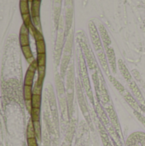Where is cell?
<instances>
[{
	"label": "cell",
	"mask_w": 145,
	"mask_h": 146,
	"mask_svg": "<svg viewBox=\"0 0 145 146\" xmlns=\"http://www.w3.org/2000/svg\"><path fill=\"white\" fill-rule=\"evenodd\" d=\"M77 39H78V43H79L80 50H81L83 56L85 60V62L87 64V67L91 71L97 69V62L96 57L93 54V51L89 45L88 39L85 36V33L84 32L78 33Z\"/></svg>",
	"instance_id": "6da1fadb"
},
{
	"label": "cell",
	"mask_w": 145,
	"mask_h": 146,
	"mask_svg": "<svg viewBox=\"0 0 145 146\" xmlns=\"http://www.w3.org/2000/svg\"><path fill=\"white\" fill-rule=\"evenodd\" d=\"M78 62H79V79H80L81 85H82L86 95L88 96L90 100L92 102L93 101V94H92V91H91V84H90V78H89V74H88V70H87L88 67H87V64L85 62V60L83 56L81 50L78 55Z\"/></svg>",
	"instance_id": "7a4b0ae2"
},
{
	"label": "cell",
	"mask_w": 145,
	"mask_h": 146,
	"mask_svg": "<svg viewBox=\"0 0 145 146\" xmlns=\"http://www.w3.org/2000/svg\"><path fill=\"white\" fill-rule=\"evenodd\" d=\"M67 89H66V97L68 100V108L71 110L73 106V96H74V86H75V77H74V65L72 63L69 65L67 71Z\"/></svg>",
	"instance_id": "3957f363"
},
{
	"label": "cell",
	"mask_w": 145,
	"mask_h": 146,
	"mask_svg": "<svg viewBox=\"0 0 145 146\" xmlns=\"http://www.w3.org/2000/svg\"><path fill=\"white\" fill-rule=\"evenodd\" d=\"M72 49H73V33H70V35L68 36L66 44L64 47V51L62 58V63H61V76L64 78V76L67 74V71L69 67L70 58L72 55Z\"/></svg>",
	"instance_id": "277c9868"
},
{
	"label": "cell",
	"mask_w": 145,
	"mask_h": 146,
	"mask_svg": "<svg viewBox=\"0 0 145 146\" xmlns=\"http://www.w3.org/2000/svg\"><path fill=\"white\" fill-rule=\"evenodd\" d=\"M88 27H89V32H90V37H91V40L93 45V48L95 50L96 52H98L100 50H104L98 29L97 28L95 23L93 21H90L88 24Z\"/></svg>",
	"instance_id": "5b68a950"
},
{
	"label": "cell",
	"mask_w": 145,
	"mask_h": 146,
	"mask_svg": "<svg viewBox=\"0 0 145 146\" xmlns=\"http://www.w3.org/2000/svg\"><path fill=\"white\" fill-rule=\"evenodd\" d=\"M76 94H77V98H78V101H79V104L81 108V110L83 112V114L85 115V118H88L89 116V113H88V110H87V105H86V101L83 93V86L81 85V82H79V80L76 81Z\"/></svg>",
	"instance_id": "8992f818"
},
{
	"label": "cell",
	"mask_w": 145,
	"mask_h": 146,
	"mask_svg": "<svg viewBox=\"0 0 145 146\" xmlns=\"http://www.w3.org/2000/svg\"><path fill=\"white\" fill-rule=\"evenodd\" d=\"M38 65L37 62V60H35L32 63L29 65V68L25 74L24 78V86H32L33 85V80H34V75L35 72L38 70Z\"/></svg>",
	"instance_id": "52a82bcc"
},
{
	"label": "cell",
	"mask_w": 145,
	"mask_h": 146,
	"mask_svg": "<svg viewBox=\"0 0 145 146\" xmlns=\"http://www.w3.org/2000/svg\"><path fill=\"white\" fill-rule=\"evenodd\" d=\"M97 56L98 62L101 65V68H102L103 71L105 73V74L108 75V77L109 75H111V74H110L111 69H110V67H109V62L107 59L105 50H103L97 52Z\"/></svg>",
	"instance_id": "ba28073f"
},
{
	"label": "cell",
	"mask_w": 145,
	"mask_h": 146,
	"mask_svg": "<svg viewBox=\"0 0 145 146\" xmlns=\"http://www.w3.org/2000/svg\"><path fill=\"white\" fill-rule=\"evenodd\" d=\"M98 74H99V78H100V92H99L98 97L101 98L103 104H109L110 98H109V95L108 92V89H107L104 79L103 78L102 73L99 70H98Z\"/></svg>",
	"instance_id": "9c48e42d"
},
{
	"label": "cell",
	"mask_w": 145,
	"mask_h": 146,
	"mask_svg": "<svg viewBox=\"0 0 145 146\" xmlns=\"http://www.w3.org/2000/svg\"><path fill=\"white\" fill-rule=\"evenodd\" d=\"M127 84H128V86H129V87L131 89V92H132V95L138 100V102L142 105H145L144 97L143 96V94H142L138 84L136 83V81L134 80H132L130 82H128Z\"/></svg>",
	"instance_id": "30bf717a"
},
{
	"label": "cell",
	"mask_w": 145,
	"mask_h": 146,
	"mask_svg": "<svg viewBox=\"0 0 145 146\" xmlns=\"http://www.w3.org/2000/svg\"><path fill=\"white\" fill-rule=\"evenodd\" d=\"M106 52V56H107V59L110 67V69L112 71V73L114 74H116L117 72V61H116V56H115V53L114 49L110 46L108 49L105 50Z\"/></svg>",
	"instance_id": "8fae6325"
},
{
	"label": "cell",
	"mask_w": 145,
	"mask_h": 146,
	"mask_svg": "<svg viewBox=\"0 0 145 146\" xmlns=\"http://www.w3.org/2000/svg\"><path fill=\"white\" fill-rule=\"evenodd\" d=\"M123 98L126 101V103L132 108V110H134V111H138V112H141L142 111L141 107H140V104L134 98V96L131 94L130 92L126 91V92L125 93Z\"/></svg>",
	"instance_id": "7c38bea8"
},
{
	"label": "cell",
	"mask_w": 145,
	"mask_h": 146,
	"mask_svg": "<svg viewBox=\"0 0 145 146\" xmlns=\"http://www.w3.org/2000/svg\"><path fill=\"white\" fill-rule=\"evenodd\" d=\"M98 32H99V34H100V37H101V39H102V42H103L104 50H106V49H108L109 47L111 46V39H110V37H109V35L106 28L104 27V26L103 24H100L99 25Z\"/></svg>",
	"instance_id": "4fadbf2b"
},
{
	"label": "cell",
	"mask_w": 145,
	"mask_h": 146,
	"mask_svg": "<svg viewBox=\"0 0 145 146\" xmlns=\"http://www.w3.org/2000/svg\"><path fill=\"white\" fill-rule=\"evenodd\" d=\"M19 40H20V44L21 47L29 45V30H28V27L24 24H22L21 30H20Z\"/></svg>",
	"instance_id": "5bb4252c"
},
{
	"label": "cell",
	"mask_w": 145,
	"mask_h": 146,
	"mask_svg": "<svg viewBox=\"0 0 145 146\" xmlns=\"http://www.w3.org/2000/svg\"><path fill=\"white\" fill-rule=\"evenodd\" d=\"M118 68H119L120 72L122 74L123 78L126 81V83H128V82H130L131 80H133V78H132L130 71L128 70V68H126V64L124 63V62L122 60H119V62H118Z\"/></svg>",
	"instance_id": "9a60e30c"
},
{
	"label": "cell",
	"mask_w": 145,
	"mask_h": 146,
	"mask_svg": "<svg viewBox=\"0 0 145 146\" xmlns=\"http://www.w3.org/2000/svg\"><path fill=\"white\" fill-rule=\"evenodd\" d=\"M109 79L110 82L112 83V85L115 86V89L119 92V93L123 97V96L125 95V93L126 92V91H127V90L124 87V86H123L121 82H119L112 74L109 76Z\"/></svg>",
	"instance_id": "2e32d148"
},
{
	"label": "cell",
	"mask_w": 145,
	"mask_h": 146,
	"mask_svg": "<svg viewBox=\"0 0 145 146\" xmlns=\"http://www.w3.org/2000/svg\"><path fill=\"white\" fill-rule=\"evenodd\" d=\"M40 5H41L40 1L34 0L32 3H31L30 14H31L32 17H38L40 15Z\"/></svg>",
	"instance_id": "e0dca14e"
},
{
	"label": "cell",
	"mask_w": 145,
	"mask_h": 146,
	"mask_svg": "<svg viewBox=\"0 0 145 146\" xmlns=\"http://www.w3.org/2000/svg\"><path fill=\"white\" fill-rule=\"evenodd\" d=\"M21 50H22V53H23L26 60L28 62L29 64L32 63L35 61V59H34V57L32 56V52L31 48H30L29 45H27V46H22L21 47Z\"/></svg>",
	"instance_id": "ac0fdd59"
},
{
	"label": "cell",
	"mask_w": 145,
	"mask_h": 146,
	"mask_svg": "<svg viewBox=\"0 0 145 146\" xmlns=\"http://www.w3.org/2000/svg\"><path fill=\"white\" fill-rule=\"evenodd\" d=\"M38 80L37 82L39 84V85H42L43 86V83H44V77H45V72H46V68L45 66H40L38 68Z\"/></svg>",
	"instance_id": "d6986e66"
},
{
	"label": "cell",
	"mask_w": 145,
	"mask_h": 146,
	"mask_svg": "<svg viewBox=\"0 0 145 146\" xmlns=\"http://www.w3.org/2000/svg\"><path fill=\"white\" fill-rule=\"evenodd\" d=\"M41 101H42L41 95L33 94V95H32V99H31L32 108L40 109V107H41Z\"/></svg>",
	"instance_id": "ffe728a7"
},
{
	"label": "cell",
	"mask_w": 145,
	"mask_h": 146,
	"mask_svg": "<svg viewBox=\"0 0 145 146\" xmlns=\"http://www.w3.org/2000/svg\"><path fill=\"white\" fill-rule=\"evenodd\" d=\"M33 95L32 92V86H24L23 88V97L25 100H31Z\"/></svg>",
	"instance_id": "44dd1931"
},
{
	"label": "cell",
	"mask_w": 145,
	"mask_h": 146,
	"mask_svg": "<svg viewBox=\"0 0 145 146\" xmlns=\"http://www.w3.org/2000/svg\"><path fill=\"white\" fill-rule=\"evenodd\" d=\"M36 50H37L38 54H45L46 47H45V42L44 39L36 41Z\"/></svg>",
	"instance_id": "7402d4cb"
},
{
	"label": "cell",
	"mask_w": 145,
	"mask_h": 146,
	"mask_svg": "<svg viewBox=\"0 0 145 146\" xmlns=\"http://www.w3.org/2000/svg\"><path fill=\"white\" fill-rule=\"evenodd\" d=\"M26 138L31 139V138H36L35 134V130L33 127V122L32 120H30L28 125H27V129H26Z\"/></svg>",
	"instance_id": "603a6c76"
},
{
	"label": "cell",
	"mask_w": 145,
	"mask_h": 146,
	"mask_svg": "<svg viewBox=\"0 0 145 146\" xmlns=\"http://www.w3.org/2000/svg\"><path fill=\"white\" fill-rule=\"evenodd\" d=\"M31 120L34 121H39L40 120V109L32 108L31 110Z\"/></svg>",
	"instance_id": "cb8c5ba5"
},
{
	"label": "cell",
	"mask_w": 145,
	"mask_h": 146,
	"mask_svg": "<svg viewBox=\"0 0 145 146\" xmlns=\"http://www.w3.org/2000/svg\"><path fill=\"white\" fill-rule=\"evenodd\" d=\"M20 11L21 15L29 14L30 9L28 6V2H20Z\"/></svg>",
	"instance_id": "d4e9b609"
},
{
	"label": "cell",
	"mask_w": 145,
	"mask_h": 146,
	"mask_svg": "<svg viewBox=\"0 0 145 146\" xmlns=\"http://www.w3.org/2000/svg\"><path fill=\"white\" fill-rule=\"evenodd\" d=\"M37 62H38V67L46 66V55L45 54H38Z\"/></svg>",
	"instance_id": "484cf974"
},
{
	"label": "cell",
	"mask_w": 145,
	"mask_h": 146,
	"mask_svg": "<svg viewBox=\"0 0 145 146\" xmlns=\"http://www.w3.org/2000/svg\"><path fill=\"white\" fill-rule=\"evenodd\" d=\"M33 122V121H32ZM33 127H34V130H35V134H36V138L38 139H40L41 137V127H40V122L39 121H34L33 122Z\"/></svg>",
	"instance_id": "4316f807"
},
{
	"label": "cell",
	"mask_w": 145,
	"mask_h": 146,
	"mask_svg": "<svg viewBox=\"0 0 145 146\" xmlns=\"http://www.w3.org/2000/svg\"><path fill=\"white\" fill-rule=\"evenodd\" d=\"M32 25L35 27V28L40 32H42V28H41V22H40V17H32Z\"/></svg>",
	"instance_id": "83f0119b"
},
{
	"label": "cell",
	"mask_w": 145,
	"mask_h": 146,
	"mask_svg": "<svg viewBox=\"0 0 145 146\" xmlns=\"http://www.w3.org/2000/svg\"><path fill=\"white\" fill-rule=\"evenodd\" d=\"M22 15V20H23V24L26 25L27 27L32 24V15L31 14H25V15Z\"/></svg>",
	"instance_id": "f1b7e54d"
},
{
	"label": "cell",
	"mask_w": 145,
	"mask_h": 146,
	"mask_svg": "<svg viewBox=\"0 0 145 146\" xmlns=\"http://www.w3.org/2000/svg\"><path fill=\"white\" fill-rule=\"evenodd\" d=\"M42 85H39L38 82L35 83V85L32 87V92L33 94H37V95H41L42 94Z\"/></svg>",
	"instance_id": "f546056e"
},
{
	"label": "cell",
	"mask_w": 145,
	"mask_h": 146,
	"mask_svg": "<svg viewBox=\"0 0 145 146\" xmlns=\"http://www.w3.org/2000/svg\"><path fill=\"white\" fill-rule=\"evenodd\" d=\"M134 115H136V117L138 119V121L144 126L145 127V116L141 114V112H138V111H134Z\"/></svg>",
	"instance_id": "4dcf8cb0"
},
{
	"label": "cell",
	"mask_w": 145,
	"mask_h": 146,
	"mask_svg": "<svg viewBox=\"0 0 145 146\" xmlns=\"http://www.w3.org/2000/svg\"><path fill=\"white\" fill-rule=\"evenodd\" d=\"M27 145L28 146H38V142H37V139H36V138H31V139H27Z\"/></svg>",
	"instance_id": "1f68e13d"
},
{
	"label": "cell",
	"mask_w": 145,
	"mask_h": 146,
	"mask_svg": "<svg viewBox=\"0 0 145 146\" xmlns=\"http://www.w3.org/2000/svg\"><path fill=\"white\" fill-rule=\"evenodd\" d=\"M25 104H26V107L27 110L31 112V110H32V109L31 100H25Z\"/></svg>",
	"instance_id": "d6a6232c"
},
{
	"label": "cell",
	"mask_w": 145,
	"mask_h": 146,
	"mask_svg": "<svg viewBox=\"0 0 145 146\" xmlns=\"http://www.w3.org/2000/svg\"><path fill=\"white\" fill-rule=\"evenodd\" d=\"M140 107H141L142 111H143V112H144V114H145V105H142V104H140Z\"/></svg>",
	"instance_id": "836d02e7"
},
{
	"label": "cell",
	"mask_w": 145,
	"mask_h": 146,
	"mask_svg": "<svg viewBox=\"0 0 145 146\" xmlns=\"http://www.w3.org/2000/svg\"><path fill=\"white\" fill-rule=\"evenodd\" d=\"M20 2H28V0H20Z\"/></svg>",
	"instance_id": "e575fe53"
},
{
	"label": "cell",
	"mask_w": 145,
	"mask_h": 146,
	"mask_svg": "<svg viewBox=\"0 0 145 146\" xmlns=\"http://www.w3.org/2000/svg\"><path fill=\"white\" fill-rule=\"evenodd\" d=\"M33 1H34V0H28V2H29V3H32Z\"/></svg>",
	"instance_id": "d590c367"
},
{
	"label": "cell",
	"mask_w": 145,
	"mask_h": 146,
	"mask_svg": "<svg viewBox=\"0 0 145 146\" xmlns=\"http://www.w3.org/2000/svg\"><path fill=\"white\" fill-rule=\"evenodd\" d=\"M36 1H40L41 2V0H36Z\"/></svg>",
	"instance_id": "8d00e7d4"
}]
</instances>
